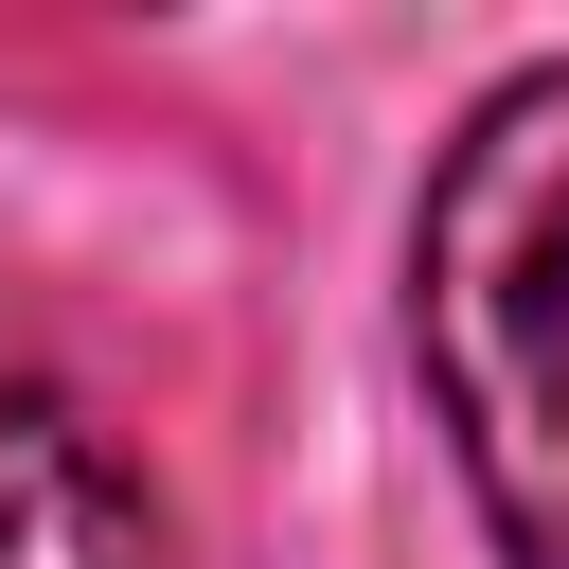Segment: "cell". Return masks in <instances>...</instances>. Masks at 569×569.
Returning <instances> with one entry per match:
<instances>
[{
	"mask_svg": "<svg viewBox=\"0 0 569 569\" xmlns=\"http://www.w3.org/2000/svg\"><path fill=\"white\" fill-rule=\"evenodd\" d=\"M409 356L498 569H569V53L480 89L409 213Z\"/></svg>",
	"mask_w": 569,
	"mask_h": 569,
	"instance_id": "obj_1",
	"label": "cell"
},
{
	"mask_svg": "<svg viewBox=\"0 0 569 569\" xmlns=\"http://www.w3.org/2000/svg\"><path fill=\"white\" fill-rule=\"evenodd\" d=\"M0 569H160L142 480H124L53 391H0Z\"/></svg>",
	"mask_w": 569,
	"mask_h": 569,
	"instance_id": "obj_2",
	"label": "cell"
}]
</instances>
